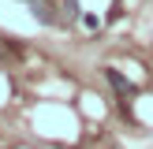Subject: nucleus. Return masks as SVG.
<instances>
[{
    "label": "nucleus",
    "mask_w": 153,
    "mask_h": 149,
    "mask_svg": "<svg viewBox=\"0 0 153 149\" xmlns=\"http://www.w3.org/2000/svg\"><path fill=\"white\" fill-rule=\"evenodd\" d=\"M105 78H108V82H112V86H116V89H131V82H127V78H123V74H120V71H112V67H108V71H105Z\"/></svg>",
    "instance_id": "obj_1"
}]
</instances>
